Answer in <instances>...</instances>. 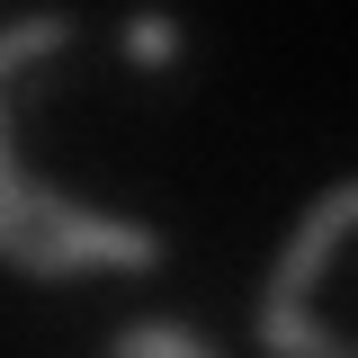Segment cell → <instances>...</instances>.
<instances>
[{"mask_svg": "<svg viewBox=\"0 0 358 358\" xmlns=\"http://www.w3.org/2000/svg\"><path fill=\"white\" fill-rule=\"evenodd\" d=\"M63 45H72V18H63V9H27V18L0 27V260L27 268V278H72V260L27 233V171H18V152H9V72L36 63V54H63Z\"/></svg>", "mask_w": 358, "mask_h": 358, "instance_id": "obj_1", "label": "cell"}, {"mask_svg": "<svg viewBox=\"0 0 358 358\" xmlns=\"http://www.w3.org/2000/svg\"><path fill=\"white\" fill-rule=\"evenodd\" d=\"M260 350L268 358H350L341 331H322L305 305H278V296H260Z\"/></svg>", "mask_w": 358, "mask_h": 358, "instance_id": "obj_3", "label": "cell"}, {"mask_svg": "<svg viewBox=\"0 0 358 358\" xmlns=\"http://www.w3.org/2000/svg\"><path fill=\"white\" fill-rule=\"evenodd\" d=\"M126 54L143 63V72H171V63H179V27L162 18V9H134V18H126Z\"/></svg>", "mask_w": 358, "mask_h": 358, "instance_id": "obj_4", "label": "cell"}, {"mask_svg": "<svg viewBox=\"0 0 358 358\" xmlns=\"http://www.w3.org/2000/svg\"><path fill=\"white\" fill-rule=\"evenodd\" d=\"M350 215H358V188L341 179V188H331V197H322V206H313V215L287 233V251H278V268H268V296H278V305H305V287L331 268V251H341Z\"/></svg>", "mask_w": 358, "mask_h": 358, "instance_id": "obj_2", "label": "cell"}]
</instances>
